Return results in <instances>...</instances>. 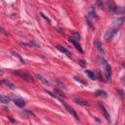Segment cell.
<instances>
[{
    "mask_svg": "<svg viewBox=\"0 0 125 125\" xmlns=\"http://www.w3.org/2000/svg\"><path fill=\"white\" fill-rule=\"evenodd\" d=\"M13 74H15V75H18L19 77H21L22 79H24V80H26V81H27V82H30V81H32V77L28 74V73H26V72H24L23 70H15V71H13Z\"/></svg>",
    "mask_w": 125,
    "mask_h": 125,
    "instance_id": "cell-1",
    "label": "cell"
},
{
    "mask_svg": "<svg viewBox=\"0 0 125 125\" xmlns=\"http://www.w3.org/2000/svg\"><path fill=\"white\" fill-rule=\"evenodd\" d=\"M61 102H62L63 106L65 107V108L67 109V112H69V113L70 115H72V116L74 117V118H75V119L77 120V119H78V115H77V113L75 112V111H74V109H73V108H71L70 106H69V105L67 104V103H65L64 101H61Z\"/></svg>",
    "mask_w": 125,
    "mask_h": 125,
    "instance_id": "cell-2",
    "label": "cell"
},
{
    "mask_svg": "<svg viewBox=\"0 0 125 125\" xmlns=\"http://www.w3.org/2000/svg\"><path fill=\"white\" fill-rule=\"evenodd\" d=\"M98 106H99V108H100V109H101V112H103V114H104L105 118L107 119V121H108V122H111V116H109V113H108V109L106 108V107L103 105L101 102L98 103Z\"/></svg>",
    "mask_w": 125,
    "mask_h": 125,
    "instance_id": "cell-3",
    "label": "cell"
},
{
    "mask_svg": "<svg viewBox=\"0 0 125 125\" xmlns=\"http://www.w3.org/2000/svg\"><path fill=\"white\" fill-rule=\"evenodd\" d=\"M116 33H117V28H111L106 32L104 38H105L106 41H108V40H111Z\"/></svg>",
    "mask_w": 125,
    "mask_h": 125,
    "instance_id": "cell-4",
    "label": "cell"
},
{
    "mask_svg": "<svg viewBox=\"0 0 125 125\" xmlns=\"http://www.w3.org/2000/svg\"><path fill=\"white\" fill-rule=\"evenodd\" d=\"M105 70H106V79L109 80L112 76V68L108 63L105 64Z\"/></svg>",
    "mask_w": 125,
    "mask_h": 125,
    "instance_id": "cell-5",
    "label": "cell"
},
{
    "mask_svg": "<svg viewBox=\"0 0 125 125\" xmlns=\"http://www.w3.org/2000/svg\"><path fill=\"white\" fill-rule=\"evenodd\" d=\"M57 49L59 50V51H61L62 53H64V54H65L69 58H71V53L69 52V51L68 50V49H65L64 46H61V45H58L57 46Z\"/></svg>",
    "mask_w": 125,
    "mask_h": 125,
    "instance_id": "cell-6",
    "label": "cell"
},
{
    "mask_svg": "<svg viewBox=\"0 0 125 125\" xmlns=\"http://www.w3.org/2000/svg\"><path fill=\"white\" fill-rule=\"evenodd\" d=\"M116 5H115V3L113 2V0H108V10L111 11V12H114V10L116 9Z\"/></svg>",
    "mask_w": 125,
    "mask_h": 125,
    "instance_id": "cell-7",
    "label": "cell"
},
{
    "mask_svg": "<svg viewBox=\"0 0 125 125\" xmlns=\"http://www.w3.org/2000/svg\"><path fill=\"white\" fill-rule=\"evenodd\" d=\"M69 41L71 43V44H73V45H74V47L79 51V52L80 53H83V50H82V48H81V46H80L79 45V44H78V41H75V40H73L71 37L69 39Z\"/></svg>",
    "mask_w": 125,
    "mask_h": 125,
    "instance_id": "cell-8",
    "label": "cell"
},
{
    "mask_svg": "<svg viewBox=\"0 0 125 125\" xmlns=\"http://www.w3.org/2000/svg\"><path fill=\"white\" fill-rule=\"evenodd\" d=\"M14 103H15V105L18 106L19 108H24V106H25V101H24V99H22V98L15 99Z\"/></svg>",
    "mask_w": 125,
    "mask_h": 125,
    "instance_id": "cell-9",
    "label": "cell"
},
{
    "mask_svg": "<svg viewBox=\"0 0 125 125\" xmlns=\"http://www.w3.org/2000/svg\"><path fill=\"white\" fill-rule=\"evenodd\" d=\"M74 103H76L77 105H80V106H83V107H88L89 106V103L85 100H81V99H74L73 100Z\"/></svg>",
    "mask_w": 125,
    "mask_h": 125,
    "instance_id": "cell-10",
    "label": "cell"
},
{
    "mask_svg": "<svg viewBox=\"0 0 125 125\" xmlns=\"http://www.w3.org/2000/svg\"><path fill=\"white\" fill-rule=\"evenodd\" d=\"M94 45L96 46V48L100 51V52H101L102 54H104V53H105L104 49H103V47H102V44H101V42H100L99 40H95V41H94Z\"/></svg>",
    "mask_w": 125,
    "mask_h": 125,
    "instance_id": "cell-11",
    "label": "cell"
},
{
    "mask_svg": "<svg viewBox=\"0 0 125 125\" xmlns=\"http://www.w3.org/2000/svg\"><path fill=\"white\" fill-rule=\"evenodd\" d=\"M123 23H124V18H123V17H122V18H118L117 20H114V21H113L114 26H117V27L121 26Z\"/></svg>",
    "mask_w": 125,
    "mask_h": 125,
    "instance_id": "cell-12",
    "label": "cell"
},
{
    "mask_svg": "<svg viewBox=\"0 0 125 125\" xmlns=\"http://www.w3.org/2000/svg\"><path fill=\"white\" fill-rule=\"evenodd\" d=\"M0 85H6V86H8L9 88H11V89H15V85L13 83H11L9 80H6V79L0 82Z\"/></svg>",
    "mask_w": 125,
    "mask_h": 125,
    "instance_id": "cell-13",
    "label": "cell"
},
{
    "mask_svg": "<svg viewBox=\"0 0 125 125\" xmlns=\"http://www.w3.org/2000/svg\"><path fill=\"white\" fill-rule=\"evenodd\" d=\"M36 78H38L40 81L42 82V83H44L45 85H47V86H49L50 85V82L48 81V80L45 78V77H43L42 75H40V74H36Z\"/></svg>",
    "mask_w": 125,
    "mask_h": 125,
    "instance_id": "cell-14",
    "label": "cell"
},
{
    "mask_svg": "<svg viewBox=\"0 0 125 125\" xmlns=\"http://www.w3.org/2000/svg\"><path fill=\"white\" fill-rule=\"evenodd\" d=\"M95 95L98 97H103V98H107V92H105L104 90H98L96 91V93H95Z\"/></svg>",
    "mask_w": 125,
    "mask_h": 125,
    "instance_id": "cell-15",
    "label": "cell"
},
{
    "mask_svg": "<svg viewBox=\"0 0 125 125\" xmlns=\"http://www.w3.org/2000/svg\"><path fill=\"white\" fill-rule=\"evenodd\" d=\"M9 102H10V98L0 95V103H1V104H8Z\"/></svg>",
    "mask_w": 125,
    "mask_h": 125,
    "instance_id": "cell-16",
    "label": "cell"
},
{
    "mask_svg": "<svg viewBox=\"0 0 125 125\" xmlns=\"http://www.w3.org/2000/svg\"><path fill=\"white\" fill-rule=\"evenodd\" d=\"M113 13L117 14V15H123L124 14V8H122V7H116V9L114 10Z\"/></svg>",
    "mask_w": 125,
    "mask_h": 125,
    "instance_id": "cell-17",
    "label": "cell"
},
{
    "mask_svg": "<svg viewBox=\"0 0 125 125\" xmlns=\"http://www.w3.org/2000/svg\"><path fill=\"white\" fill-rule=\"evenodd\" d=\"M71 38H72L73 40H75V41H79V40H80V34H79L78 32H76V31L72 32V36H71Z\"/></svg>",
    "mask_w": 125,
    "mask_h": 125,
    "instance_id": "cell-18",
    "label": "cell"
},
{
    "mask_svg": "<svg viewBox=\"0 0 125 125\" xmlns=\"http://www.w3.org/2000/svg\"><path fill=\"white\" fill-rule=\"evenodd\" d=\"M85 73H86V74L88 75V76H89V78H91V79H96V76H95V74H94V72H92L91 70H88V69H86L85 70Z\"/></svg>",
    "mask_w": 125,
    "mask_h": 125,
    "instance_id": "cell-19",
    "label": "cell"
},
{
    "mask_svg": "<svg viewBox=\"0 0 125 125\" xmlns=\"http://www.w3.org/2000/svg\"><path fill=\"white\" fill-rule=\"evenodd\" d=\"M54 81H56V83L59 85V87H60V88H62V89H64V90L65 89V84H64V83H62V82L60 81V80H58V79H56V78H55V79H54Z\"/></svg>",
    "mask_w": 125,
    "mask_h": 125,
    "instance_id": "cell-20",
    "label": "cell"
},
{
    "mask_svg": "<svg viewBox=\"0 0 125 125\" xmlns=\"http://www.w3.org/2000/svg\"><path fill=\"white\" fill-rule=\"evenodd\" d=\"M85 19H86V22H87V24H88V26H90L91 28H93V29H94L95 27H94V26L92 25V21L90 20V18H89V16H86V17H85Z\"/></svg>",
    "mask_w": 125,
    "mask_h": 125,
    "instance_id": "cell-21",
    "label": "cell"
},
{
    "mask_svg": "<svg viewBox=\"0 0 125 125\" xmlns=\"http://www.w3.org/2000/svg\"><path fill=\"white\" fill-rule=\"evenodd\" d=\"M98 61H99V64H100V65H105V64L107 63L105 59L102 58V57H99V58H98Z\"/></svg>",
    "mask_w": 125,
    "mask_h": 125,
    "instance_id": "cell-22",
    "label": "cell"
},
{
    "mask_svg": "<svg viewBox=\"0 0 125 125\" xmlns=\"http://www.w3.org/2000/svg\"><path fill=\"white\" fill-rule=\"evenodd\" d=\"M90 15H91L92 17H94V18L98 19V17H97V14H96V12H95L94 8H91V9H90Z\"/></svg>",
    "mask_w": 125,
    "mask_h": 125,
    "instance_id": "cell-23",
    "label": "cell"
},
{
    "mask_svg": "<svg viewBox=\"0 0 125 125\" xmlns=\"http://www.w3.org/2000/svg\"><path fill=\"white\" fill-rule=\"evenodd\" d=\"M13 55H14L15 57H17V58H18V59H19V60H20V61H21L22 63H23V64L25 63V61L23 60V59H22V57H21V56H20V55H19L18 53H16V52H13Z\"/></svg>",
    "mask_w": 125,
    "mask_h": 125,
    "instance_id": "cell-24",
    "label": "cell"
},
{
    "mask_svg": "<svg viewBox=\"0 0 125 125\" xmlns=\"http://www.w3.org/2000/svg\"><path fill=\"white\" fill-rule=\"evenodd\" d=\"M78 64L81 65L82 68H85V67H86V62H85L84 60H78Z\"/></svg>",
    "mask_w": 125,
    "mask_h": 125,
    "instance_id": "cell-25",
    "label": "cell"
},
{
    "mask_svg": "<svg viewBox=\"0 0 125 125\" xmlns=\"http://www.w3.org/2000/svg\"><path fill=\"white\" fill-rule=\"evenodd\" d=\"M97 4H98V6H99V8H103L104 7V3H103V0H97Z\"/></svg>",
    "mask_w": 125,
    "mask_h": 125,
    "instance_id": "cell-26",
    "label": "cell"
},
{
    "mask_svg": "<svg viewBox=\"0 0 125 125\" xmlns=\"http://www.w3.org/2000/svg\"><path fill=\"white\" fill-rule=\"evenodd\" d=\"M0 32H1L3 35H5V36H8V33H7V32L5 31V29H4L2 26H0Z\"/></svg>",
    "mask_w": 125,
    "mask_h": 125,
    "instance_id": "cell-27",
    "label": "cell"
},
{
    "mask_svg": "<svg viewBox=\"0 0 125 125\" xmlns=\"http://www.w3.org/2000/svg\"><path fill=\"white\" fill-rule=\"evenodd\" d=\"M74 79L76 80V81H79L80 83H82V84H84V85L86 84V82H85V81H83V80H82L81 78H80V77H74Z\"/></svg>",
    "mask_w": 125,
    "mask_h": 125,
    "instance_id": "cell-28",
    "label": "cell"
},
{
    "mask_svg": "<svg viewBox=\"0 0 125 125\" xmlns=\"http://www.w3.org/2000/svg\"><path fill=\"white\" fill-rule=\"evenodd\" d=\"M46 93H47V94H49V95H51V96H52V97H54V98H58V97L56 96V95H55L54 93H52V92H50V91H47V90H46Z\"/></svg>",
    "mask_w": 125,
    "mask_h": 125,
    "instance_id": "cell-29",
    "label": "cell"
},
{
    "mask_svg": "<svg viewBox=\"0 0 125 125\" xmlns=\"http://www.w3.org/2000/svg\"><path fill=\"white\" fill-rule=\"evenodd\" d=\"M40 15H41V16H42V17H43V18H44V19H45V20H46V21H47V22H48V23H50V20H49V19H48V18H47V17H46V16H45V15H44V14H42V13H41V14H40Z\"/></svg>",
    "mask_w": 125,
    "mask_h": 125,
    "instance_id": "cell-30",
    "label": "cell"
},
{
    "mask_svg": "<svg viewBox=\"0 0 125 125\" xmlns=\"http://www.w3.org/2000/svg\"><path fill=\"white\" fill-rule=\"evenodd\" d=\"M119 95H120V97H123V91L122 90L119 91Z\"/></svg>",
    "mask_w": 125,
    "mask_h": 125,
    "instance_id": "cell-31",
    "label": "cell"
},
{
    "mask_svg": "<svg viewBox=\"0 0 125 125\" xmlns=\"http://www.w3.org/2000/svg\"><path fill=\"white\" fill-rule=\"evenodd\" d=\"M0 70H1V69H0Z\"/></svg>",
    "mask_w": 125,
    "mask_h": 125,
    "instance_id": "cell-32",
    "label": "cell"
}]
</instances>
